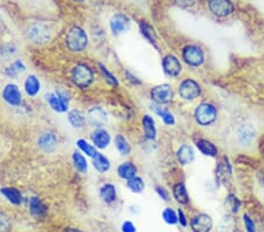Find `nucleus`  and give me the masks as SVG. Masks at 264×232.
Segmentation results:
<instances>
[{
  "label": "nucleus",
  "instance_id": "8",
  "mask_svg": "<svg viewBox=\"0 0 264 232\" xmlns=\"http://www.w3.org/2000/svg\"><path fill=\"white\" fill-rule=\"evenodd\" d=\"M2 96L6 104L9 106H12V107H19L22 102V95L20 89L14 83H9V85L4 87Z\"/></svg>",
  "mask_w": 264,
  "mask_h": 232
},
{
  "label": "nucleus",
  "instance_id": "40",
  "mask_svg": "<svg viewBox=\"0 0 264 232\" xmlns=\"http://www.w3.org/2000/svg\"><path fill=\"white\" fill-rule=\"evenodd\" d=\"M243 223H244V227H246L247 232H257V230H256L254 220L251 219L250 216L244 214L243 215Z\"/></svg>",
  "mask_w": 264,
  "mask_h": 232
},
{
  "label": "nucleus",
  "instance_id": "29",
  "mask_svg": "<svg viewBox=\"0 0 264 232\" xmlns=\"http://www.w3.org/2000/svg\"><path fill=\"white\" fill-rule=\"evenodd\" d=\"M140 32L143 36L145 39H147L149 41L153 46L157 47V39H156V34L154 32V28L150 26L148 22L146 21H141L140 24Z\"/></svg>",
  "mask_w": 264,
  "mask_h": 232
},
{
  "label": "nucleus",
  "instance_id": "7",
  "mask_svg": "<svg viewBox=\"0 0 264 232\" xmlns=\"http://www.w3.org/2000/svg\"><path fill=\"white\" fill-rule=\"evenodd\" d=\"M150 97L156 105H166L169 104L174 98V90L173 87L168 83H162V85L155 86L150 90Z\"/></svg>",
  "mask_w": 264,
  "mask_h": 232
},
{
  "label": "nucleus",
  "instance_id": "32",
  "mask_svg": "<svg viewBox=\"0 0 264 232\" xmlns=\"http://www.w3.org/2000/svg\"><path fill=\"white\" fill-rule=\"evenodd\" d=\"M114 143H115V147L121 155H129L130 151H131V148H130V144L128 143L127 139L124 138L123 135H116V138L114 140Z\"/></svg>",
  "mask_w": 264,
  "mask_h": 232
},
{
  "label": "nucleus",
  "instance_id": "17",
  "mask_svg": "<svg viewBox=\"0 0 264 232\" xmlns=\"http://www.w3.org/2000/svg\"><path fill=\"white\" fill-rule=\"evenodd\" d=\"M38 144H39V147L44 151H46V153H52V151H54V149L56 148L58 139H56V136L53 134V132L46 131L40 135L39 140H38Z\"/></svg>",
  "mask_w": 264,
  "mask_h": 232
},
{
  "label": "nucleus",
  "instance_id": "18",
  "mask_svg": "<svg viewBox=\"0 0 264 232\" xmlns=\"http://www.w3.org/2000/svg\"><path fill=\"white\" fill-rule=\"evenodd\" d=\"M196 148H197L199 151L202 155L208 156V157L215 158L217 157L218 155V148L209 140L200 139L197 142H196Z\"/></svg>",
  "mask_w": 264,
  "mask_h": 232
},
{
  "label": "nucleus",
  "instance_id": "10",
  "mask_svg": "<svg viewBox=\"0 0 264 232\" xmlns=\"http://www.w3.org/2000/svg\"><path fill=\"white\" fill-rule=\"evenodd\" d=\"M162 68L166 75L171 78H177L182 73V64L175 55L168 54L162 60Z\"/></svg>",
  "mask_w": 264,
  "mask_h": 232
},
{
  "label": "nucleus",
  "instance_id": "39",
  "mask_svg": "<svg viewBox=\"0 0 264 232\" xmlns=\"http://www.w3.org/2000/svg\"><path fill=\"white\" fill-rule=\"evenodd\" d=\"M233 227V218H230L229 216H225L222 218L221 223H220V231L223 232V230H225L224 232H229Z\"/></svg>",
  "mask_w": 264,
  "mask_h": 232
},
{
  "label": "nucleus",
  "instance_id": "19",
  "mask_svg": "<svg viewBox=\"0 0 264 232\" xmlns=\"http://www.w3.org/2000/svg\"><path fill=\"white\" fill-rule=\"evenodd\" d=\"M24 88H25L26 94H27L28 96H31V97L37 96V95L40 93V89H41L40 80L33 74L28 75L24 82Z\"/></svg>",
  "mask_w": 264,
  "mask_h": 232
},
{
  "label": "nucleus",
  "instance_id": "1",
  "mask_svg": "<svg viewBox=\"0 0 264 232\" xmlns=\"http://www.w3.org/2000/svg\"><path fill=\"white\" fill-rule=\"evenodd\" d=\"M88 45V37L81 27L74 26L66 36V46L73 53L84 52Z\"/></svg>",
  "mask_w": 264,
  "mask_h": 232
},
{
  "label": "nucleus",
  "instance_id": "11",
  "mask_svg": "<svg viewBox=\"0 0 264 232\" xmlns=\"http://www.w3.org/2000/svg\"><path fill=\"white\" fill-rule=\"evenodd\" d=\"M190 227L194 232H210L213 229V218L207 214H197L190 219Z\"/></svg>",
  "mask_w": 264,
  "mask_h": 232
},
{
  "label": "nucleus",
  "instance_id": "36",
  "mask_svg": "<svg viewBox=\"0 0 264 232\" xmlns=\"http://www.w3.org/2000/svg\"><path fill=\"white\" fill-rule=\"evenodd\" d=\"M162 218L169 225H175V224L179 223V219H177V212L174 211V209L172 208H166L163 212H162Z\"/></svg>",
  "mask_w": 264,
  "mask_h": 232
},
{
  "label": "nucleus",
  "instance_id": "30",
  "mask_svg": "<svg viewBox=\"0 0 264 232\" xmlns=\"http://www.w3.org/2000/svg\"><path fill=\"white\" fill-rule=\"evenodd\" d=\"M25 70H26L25 63L22 62L21 60H17V61L12 62L9 67L6 68L5 74L7 75V77H10V78H17L19 74L24 73Z\"/></svg>",
  "mask_w": 264,
  "mask_h": 232
},
{
  "label": "nucleus",
  "instance_id": "38",
  "mask_svg": "<svg viewBox=\"0 0 264 232\" xmlns=\"http://www.w3.org/2000/svg\"><path fill=\"white\" fill-rule=\"evenodd\" d=\"M99 67H100V71H101V73H103V75H104V78L106 79V81H107L109 85L111 86H114V87H116L119 85V82H118V79H116V77L115 75H113L111 72H109L107 68H106L104 64H99Z\"/></svg>",
  "mask_w": 264,
  "mask_h": 232
},
{
  "label": "nucleus",
  "instance_id": "24",
  "mask_svg": "<svg viewBox=\"0 0 264 232\" xmlns=\"http://www.w3.org/2000/svg\"><path fill=\"white\" fill-rule=\"evenodd\" d=\"M92 158L93 167L95 168L96 171H99L100 174L107 173L109 168H111V162H109V159L101 153H96Z\"/></svg>",
  "mask_w": 264,
  "mask_h": 232
},
{
  "label": "nucleus",
  "instance_id": "26",
  "mask_svg": "<svg viewBox=\"0 0 264 232\" xmlns=\"http://www.w3.org/2000/svg\"><path fill=\"white\" fill-rule=\"evenodd\" d=\"M86 121H87V117L85 116V114L81 110L74 109L69 113V122L71 123L72 127L78 129L82 128L86 124Z\"/></svg>",
  "mask_w": 264,
  "mask_h": 232
},
{
  "label": "nucleus",
  "instance_id": "3",
  "mask_svg": "<svg viewBox=\"0 0 264 232\" xmlns=\"http://www.w3.org/2000/svg\"><path fill=\"white\" fill-rule=\"evenodd\" d=\"M71 78L75 86L81 89H86L94 82V72L88 64L79 63L72 70Z\"/></svg>",
  "mask_w": 264,
  "mask_h": 232
},
{
  "label": "nucleus",
  "instance_id": "48",
  "mask_svg": "<svg viewBox=\"0 0 264 232\" xmlns=\"http://www.w3.org/2000/svg\"><path fill=\"white\" fill-rule=\"evenodd\" d=\"M3 27V20H2V17H0V29Z\"/></svg>",
  "mask_w": 264,
  "mask_h": 232
},
{
  "label": "nucleus",
  "instance_id": "37",
  "mask_svg": "<svg viewBox=\"0 0 264 232\" xmlns=\"http://www.w3.org/2000/svg\"><path fill=\"white\" fill-rule=\"evenodd\" d=\"M254 135H255L254 130H252V128L249 127V125H243L239 131V138L241 140V142L243 143L251 142L252 139H254Z\"/></svg>",
  "mask_w": 264,
  "mask_h": 232
},
{
  "label": "nucleus",
  "instance_id": "22",
  "mask_svg": "<svg viewBox=\"0 0 264 232\" xmlns=\"http://www.w3.org/2000/svg\"><path fill=\"white\" fill-rule=\"evenodd\" d=\"M118 175L122 180H130L138 175V169L131 162H124L118 167Z\"/></svg>",
  "mask_w": 264,
  "mask_h": 232
},
{
  "label": "nucleus",
  "instance_id": "28",
  "mask_svg": "<svg viewBox=\"0 0 264 232\" xmlns=\"http://www.w3.org/2000/svg\"><path fill=\"white\" fill-rule=\"evenodd\" d=\"M0 191H2L3 195L5 196V198L9 201L10 203H12L14 205H20L21 204L22 195L18 189H16V188H3L2 190H0Z\"/></svg>",
  "mask_w": 264,
  "mask_h": 232
},
{
  "label": "nucleus",
  "instance_id": "33",
  "mask_svg": "<svg viewBox=\"0 0 264 232\" xmlns=\"http://www.w3.org/2000/svg\"><path fill=\"white\" fill-rule=\"evenodd\" d=\"M224 208L225 210H228L230 214H237L241 208V201L237 198L235 195L230 193L227 196L224 202Z\"/></svg>",
  "mask_w": 264,
  "mask_h": 232
},
{
  "label": "nucleus",
  "instance_id": "44",
  "mask_svg": "<svg viewBox=\"0 0 264 232\" xmlns=\"http://www.w3.org/2000/svg\"><path fill=\"white\" fill-rule=\"evenodd\" d=\"M155 191H156L157 195L160 196L163 201H168L169 200V192L163 188V186H160V185L156 186Z\"/></svg>",
  "mask_w": 264,
  "mask_h": 232
},
{
  "label": "nucleus",
  "instance_id": "35",
  "mask_svg": "<svg viewBox=\"0 0 264 232\" xmlns=\"http://www.w3.org/2000/svg\"><path fill=\"white\" fill-rule=\"evenodd\" d=\"M77 147L82 151V153L89 156V157H93V156L96 154L95 147L92 146V144L88 143L87 141L84 139H80L77 141Z\"/></svg>",
  "mask_w": 264,
  "mask_h": 232
},
{
  "label": "nucleus",
  "instance_id": "27",
  "mask_svg": "<svg viewBox=\"0 0 264 232\" xmlns=\"http://www.w3.org/2000/svg\"><path fill=\"white\" fill-rule=\"evenodd\" d=\"M152 109L154 110V113L156 114V115H158L162 119V121H163V123L166 125H174L175 124V116L174 114L169 112L168 109H164L162 108L160 105H154Z\"/></svg>",
  "mask_w": 264,
  "mask_h": 232
},
{
  "label": "nucleus",
  "instance_id": "5",
  "mask_svg": "<svg viewBox=\"0 0 264 232\" xmlns=\"http://www.w3.org/2000/svg\"><path fill=\"white\" fill-rule=\"evenodd\" d=\"M182 59L188 66L201 67L205 63V52L197 45H187L182 49Z\"/></svg>",
  "mask_w": 264,
  "mask_h": 232
},
{
  "label": "nucleus",
  "instance_id": "31",
  "mask_svg": "<svg viewBox=\"0 0 264 232\" xmlns=\"http://www.w3.org/2000/svg\"><path fill=\"white\" fill-rule=\"evenodd\" d=\"M72 158H73L75 169H77L78 171H80V173H82V174L87 173L88 163H87V161H86L84 155H82L81 153H79V151H74Z\"/></svg>",
  "mask_w": 264,
  "mask_h": 232
},
{
  "label": "nucleus",
  "instance_id": "9",
  "mask_svg": "<svg viewBox=\"0 0 264 232\" xmlns=\"http://www.w3.org/2000/svg\"><path fill=\"white\" fill-rule=\"evenodd\" d=\"M46 101L50 105V107L58 113H65L69 109V97L62 92L47 94Z\"/></svg>",
  "mask_w": 264,
  "mask_h": 232
},
{
  "label": "nucleus",
  "instance_id": "20",
  "mask_svg": "<svg viewBox=\"0 0 264 232\" xmlns=\"http://www.w3.org/2000/svg\"><path fill=\"white\" fill-rule=\"evenodd\" d=\"M28 205H29V211H31V214L35 217H37V218H44V217L46 216L47 208L39 197H36V196L32 197V198L29 200Z\"/></svg>",
  "mask_w": 264,
  "mask_h": 232
},
{
  "label": "nucleus",
  "instance_id": "2",
  "mask_svg": "<svg viewBox=\"0 0 264 232\" xmlns=\"http://www.w3.org/2000/svg\"><path fill=\"white\" fill-rule=\"evenodd\" d=\"M216 106L210 102H202L194 110V117L197 124L201 127H209L217 120Z\"/></svg>",
  "mask_w": 264,
  "mask_h": 232
},
{
  "label": "nucleus",
  "instance_id": "49",
  "mask_svg": "<svg viewBox=\"0 0 264 232\" xmlns=\"http://www.w3.org/2000/svg\"><path fill=\"white\" fill-rule=\"evenodd\" d=\"M74 2H78V3H82V2H84V0H74Z\"/></svg>",
  "mask_w": 264,
  "mask_h": 232
},
{
  "label": "nucleus",
  "instance_id": "46",
  "mask_svg": "<svg viewBox=\"0 0 264 232\" xmlns=\"http://www.w3.org/2000/svg\"><path fill=\"white\" fill-rule=\"evenodd\" d=\"M127 77L129 78V81H130V82H133V83H141L140 80H138L137 78L134 77V75H131V74H129V73H127Z\"/></svg>",
  "mask_w": 264,
  "mask_h": 232
},
{
  "label": "nucleus",
  "instance_id": "4",
  "mask_svg": "<svg viewBox=\"0 0 264 232\" xmlns=\"http://www.w3.org/2000/svg\"><path fill=\"white\" fill-rule=\"evenodd\" d=\"M201 93V85L194 79H184L179 85V95L184 101H194Z\"/></svg>",
  "mask_w": 264,
  "mask_h": 232
},
{
  "label": "nucleus",
  "instance_id": "15",
  "mask_svg": "<svg viewBox=\"0 0 264 232\" xmlns=\"http://www.w3.org/2000/svg\"><path fill=\"white\" fill-rule=\"evenodd\" d=\"M176 159L181 165L191 164L195 159V150L188 144H182L176 151Z\"/></svg>",
  "mask_w": 264,
  "mask_h": 232
},
{
  "label": "nucleus",
  "instance_id": "47",
  "mask_svg": "<svg viewBox=\"0 0 264 232\" xmlns=\"http://www.w3.org/2000/svg\"><path fill=\"white\" fill-rule=\"evenodd\" d=\"M65 232H84V231H81L79 229H74V227H69V229L65 230Z\"/></svg>",
  "mask_w": 264,
  "mask_h": 232
},
{
  "label": "nucleus",
  "instance_id": "21",
  "mask_svg": "<svg viewBox=\"0 0 264 232\" xmlns=\"http://www.w3.org/2000/svg\"><path fill=\"white\" fill-rule=\"evenodd\" d=\"M142 127L143 131H145V136L148 140H155L156 139V125L155 121L150 115H145L142 117Z\"/></svg>",
  "mask_w": 264,
  "mask_h": 232
},
{
  "label": "nucleus",
  "instance_id": "13",
  "mask_svg": "<svg viewBox=\"0 0 264 232\" xmlns=\"http://www.w3.org/2000/svg\"><path fill=\"white\" fill-rule=\"evenodd\" d=\"M109 26H111V31L114 36H119L123 32H126L128 28H129V19L127 18V16L124 14H115L114 17L111 19V22H109Z\"/></svg>",
  "mask_w": 264,
  "mask_h": 232
},
{
  "label": "nucleus",
  "instance_id": "6",
  "mask_svg": "<svg viewBox=\"0 0 264 232\" xmlns=\"http://www.w3.org/2000/svg\"><path fill=\"white\" fill-rule=\"evenodd\" d=\"M208 9L217 18H227L235 12L232 0H208Z\"/></svg>",
  "mask_w": 264,
  "mask_h": 232
},
{
  "label": "nucleus",
  "instance_id": "12",
  "mask_svg": "<svg viewBox=\"0 0 264 232\" xmlns=\"http://www.w3.org/2000/svg\"><path fill=\"white\" fill-rule=\"evenodd\" d=\"M108 115L107 112L101 107H93L88 110L87 113V122L89 125L94 128H101L103 125L107 122Z\"/></svg>",
  "mask_w": 264,
  "mask_h": 232
},
{
  "label": "nucleus",
  "instance_id": "14",
  "mask_svg": "<svg viewBox=\"0 0 264 232\" xmlns=\"http://www.w3.org/2000/svg\"><path fill=\"white\" fill-rule=\"evenodd\" d=\"M90 139H92L94 147L97 148V149H106L112 141L109 132L104 128H97L95 131H93Z\"/></svg>",
  "mask_w": 264,
  "mask_h": 232
},
{
  "label": "nucleus",
  "instance_id": "41",
  "mask_svg": "<svg viewBox=\"0 0 264 232\" xmlns=\"http://www.w3.org/2000/svg\"><path fill=\"white\" fill-rule=\"evenodd\" d=\"M174 3L181 9H191L196 5L197 0H174Z\"/></svg>",
  "mask_w": 264,
  "mask_h": 232
},
{
  "label": "nucleus",
  "instance_id": "34",
  "mask_svg": "<svg viewBox=\"0 0 264 232\" xmlns=\"http://www.w3.org/2000/svg\"><path fill=\"white\" fill-rule=\"evenodd\" d=\"M145 181L139 176H135L127 181V188L134 193H141L145 190Z\"/></svg>",
  "mask_w": 264,
  "mask_h": 232
},
{
  "label": "nucleus",
  "instance_id": "25",
  "mask_svg": "<svg viewBox=\"0 0 264 232\" xmlns=\"http://www.w3.org/2000/svg\"><path fill=\"white\" fill-rule=\"evenodd\" d=\"M100 197L105 203L112 204L116 201V188L113 184H104L100 188Z\"/></svg>",
  "mask_w": 264,
  "mask_h": 232
},
{
  "label": "nucleus",
  "instance_id": "45",
  "mask_svg": "<svg viewBox=\"0 0 264 232\" xmlns=\"http://www.w3.org/2000/svg\"><path fill=\"white\" fill-rule=\"evenodd\" d=\"M177 219H179L180 225H182L183 227H186L188 225L187 217H186V215H184L183 210H181V209H179V210H177Z\"/></svg>",
  "mask_w": 264,
  "mask_h": 232
},
{
  "label": "nucleus",
  "instance_id": "23",
  "mask_svg": "<svg viewBox=\"0 0 264 232\" xmlns=\"http://www.w3.org/2000/svg\"><path fill=\"white\" fill-rule=\"evenodd\" d=\"M173 196H174L177 203L182 205L189 203V193H188L184 183H177L173 186Z\"/></svg>",
  "mask_w": 264,
  "mask_h": 232
},
{
  "label": "nucleus",
  "instance_id": "16",
  "mask_svg": "<svg viewBox=\"0 0 264 232\" xmlns=\"http://www.w3.org/2000/svg\"><path fill=\"white\" fill-rule=\"evenodd\" d=\"M28 38L33 43H44V41H46L50 38V31L44 25H33L28 29Z\"/></svg>",
  "mask_w": 264,
  "mask_h": 232
},
{
  "label": "nucleus",
  "instance_id": "42",
  "mask_svg": "<svg viewBox=\"0 0 264 232\" xmlns=\"http://www.w3.org/2000/svg\"><path fill=\"white\" fill-rule=\"evenodd\" d=\"M10 227H11V223L9 218H7L3 212H0V232L9 231Z\"/></svg>",
  "mask_w": 264,
  "mask_h": 232
},
{
  "label": "nucleus",
  "instance_id": "43",
  "mask_svg": "<svg viewBox=\"0 0 264 232\" xmlns=\"http://www.w3.org/2000/svg\"><path fill=\"white\" fill-rule=\"evenodd\" d=\"M121 231L122 232H137V226H135V224L133 222H130V220H126V222L122 223Z\"/></svg>",
  "mask_w": 264,
  "mask_h": 232
}]
</instances>
